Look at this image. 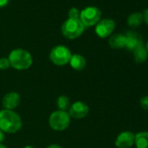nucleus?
<instances>
[{"label":"nucleus","mask_w":148,"mask_h":148,"mask_svg":"<svg viewBox=\"0 0 148 148\" xmlns=\"http://www.w3.org/2000/svg\"><path fill=\"white\" fill-rule=\"evenodd\" d=\"M135 135L132 132H122L116 138L115 145L118 148H130L133 145Z\"/></svg>","instance_id":"obj_9"},{"label":"nucleus","mask_w":148,"mask_h":148,"mask_svg":"<svg viewBox=\"0 0 148 148\" xmlns=\"http://www.w3.org/2000/svg\"><path fill=\"white\" fill-rule=\"evenodd\" d=\"M24 148H35V147H33V146H32V145H26V146H25Z\"/></svg>","instance_id":"obj_26"},{"label":"nucleus","mask_w":148,"mask_h":148,"mask_svg":"<svg viewBox=\"0 0 148 148\" xmlns=\"http://www.w3.org/2000/svg\"><path fill=\"white\" fill-rule=\"evenodd\" d=\"M109 45L113 49H122L125 45V36L123 34H113L108 40Z\"/></svg>","instance_id":"obj_12"},{"label":"nucleus","mask_w":148,"mask_h":148,"mask_svg":"<svg viewBox=\"0 0 148 148\" xmlns=\"http://www.w3.org/2000/svg\"><path fill=\"white\" fill-rule=\"evenodd\" d=\"M22 127V119L20 116L11 110L0 111V130L4 132L15 133Z\"/></svg>","instance_id":"obj_1"},{"label":"nucleus","mask_w":148,"mask_h":148,"mask_svg":"<svg viewBox=\"0 0 148 148\" xmlns=\"http://www.w3.org/2000/svg\"><path fill=\"white\" fill-rule=\"evenodd\" d=\"M46 148H62V147H60V146L58 145H49V146L46 147Z\"/></svg>","instance_id":"obj_24"},{"label":"nucleus","mask_w":148,"mask_h":148,"mask_svg":"<svg viewBox=\"0 0 148 148\" xmlns=\"http://www.w3.org/2000/svg\"><path fill=\"white\" fill-rule=\"evenodd\" d=\"M8 3H9V0H0V8L6 6Z\"/></svg>","instance_id":"obj_22"},{"label":"nucleus","mask_w":148,"mask_h":148,"mask_svg":"<svg viewBox=\"0 0 148 148\" xmlns=\"http://www.w3.org/2000/svg\"><path fill=\"white\" fill-rule=\"evenodd\" d=\"M115 25H116L115 22L112 19L110 18L100 19L99 22L96 25L95 32L101 38H108L114 31Z\"/></svg>","instance_id":"obj_7"},{"label":"nucleus","mask_w":148,"mask_h":148,"mask_svg":"<svg viewBox=\"0 0 148 148\" xmlns=\"http://www.w3.org/2000/svg\"><path fill=\"white\" fill-rule=\"evenodd\" d=\"M144 21L143 14L140 12H133L128 16L127 18V25L132 28L138 27Z\"/></svg>","instance_id":"obj_15"},{"label":"nucleus","mask_w":148,"mask_h":148,"mask_svg":"<svg viewBox=\"0 0 148 148\" xmlns=\"http://www.w3.org/2000/svg\"><path fill=\"white\" fill-rule=\"evenodd\" d=\"M133 58L134 61L137 64H142L144 63L148 57V52L145 49V47L142 45L140 46H138L136 50H134L133 51Z\"/></svg>","instance_id":"obj_14"},{"label":"nucleus","mask_w":148,"mask_h":148,"mask_svg":"<svg viewBox=\"0 0 148 148\" xmlns=\"http://www.w3.org/2000/svg\"><path fill=\"white\" fill-rule=\"evenodd\" d=\"M140 106L144 110L148 111V96H144L140 99Z\"/></svg>","instance_id":"obj_20"},{"label":"nucleus","mask_w":148,"mask_h":148,"mask_svg":"<svg viewBox=\"0 0 148 148\" xmlns=\"http://www.w3.org/2000/svg\"><path fill=\"white\" fill-rule=\"evenodd\" d=\"M5 139V134H4V132L0 130V143H2Z\"/></svg>","instance_id":"obj_23"},{"label":"nucleus","mask_w":148,"mask_h":148,"mask_svg":"<svg viewBox=\"0 0 148 148\" xmlns=\"http://www.w3.org/2000/svg\"><path fill=\"white\" fill-rule=\"evenodd\" d=\"M125 36V48H126L130 51H133L138 46L143 45L141 36L135 32H128Z\"/></svg>","instance_id":"obj_10"},{"label":"nucleus","mask_w":148,"mask_h":148,"mask_svg":"<svg viewBox=\"0 0 148 148\" xmlns=\"http://www.w3.org/2000/svg\"><path fill=\"white\" fill-rule=\"evenodd\" d=\"M101 12L98 7L88 6L83 9L79 14V19L85 28L96 25L101 19Z\"/></svg>","instance_id":"obj_4"},{"label":"nucleus","mask_w":148,"mask_h":148,"mask_svg":"<svg viewBox=\"0 0 148 148\" xmlns=\"http://www.w3.org/2000/svg\"><path fill=\"white\" fill-rule=\"evenodd\" d=\"M79 14L80 12L78 8L72 7L68 11V18H79Z\"/></svg>","instance_id":"obj_18"},{"label":"nucleus","mask_w":148,"mask_h":148,"mask_svg":"<svg viewBox=\"0 0 148 148\" xmlns=\"http://www.w3.org/2000/svg\"><path fill=\"white\" fill-rule=\"evenodd\" d=\"M0 148H7V147L5 145H4L2 143H0Z\"/></svg>","instance_id":"obj_25"},{"label":"nucleus","mask_w":148,"mask_h":148,"mask_svg":"<svg viewBox=\"0 0 148 148\" xmlns=\"http://www.w3.org/2000/svg\"><path fill=\"white\" fill-rule=\"evenodd\" d=\"M8 59L10 64L16 70H26L32 64V57L29 51L24 49H14L11 51Z\"/></svg>","instance_id":"obj_2"},{"label":"nucleus","mask_w":148,"mask_h":148,"mask_svg":"<svg viewBox=\"0 0 148 148\" xmlns=\"http://www.w3.org/2000/svg\"><path fill=\"white\" fill-rule=\"evenodd\" d=\"M85 29L79 18H67L61 26V32L68 39H75L83 34Z\"/></svg>","instance_id":"obj_3"},{"label":"nucleus","mask_w":148,"mask_h":148,"mask_svg":"<svg viewBox=\"0 0 148 148\" xmlns=\"http://www.w3.org/2000/svg\"><path fill=\"white\" fill-rule=\"evenodd\" d=\"M71 122V117L68 112L64 111H56L49 118V125L55 131H64L68 128Z\"/></svg>","instance_id":"obj_6"},{"label":"nucleus","mask_w":148,"mask_h":148,"mask_svg":"<svg viewBox=\"0 0 148 148\" xmlns=\"http://www.w3.org/2000/svg\"><path fill=\"white\" fill-rule=\"evenodd\" d=\"M57 105L59 109V111H64L65 112L67 109L70 108L71 103H70V99L68 97L62 95L60 97H58V99H57Z\"/></svg>","instance_id":"obj_17"},{"label":"nucleus","mask_w":148,"mask_h":148,"mask_svg":"<svg viewBox=\"0 0 148 148\" xmlns=\"http://www.w3.org/2000/svg\"><path fill=\"white\" fill-rule=\"evenodd\" d=\"M11 66L10 61L8 58H0V70H6Z\"/></svg>","instance_id":"obj_19"},{"label":"nucleus","mask_w":148,"mask_h":148,"mask_svg":"<svg viewBox=\"0 0 148 148\" xmlns=\"http://www.w3.org/2000/svg\"><path fill=\"white\" fill-rule=\"evenodd\" d=\"M71 51L64 45H57L50 52V59L51 61L58 66L65 65L69 64L70 59L71 58Z\"/></svg>","instance_id":"obj_5"},{"label":"nucleus","mask_w":148,"mask_h":148,"mask_svg":"<svg viewBox=\"0 0 148 148\" xmlns=\"http://www.w3.org/2000/svg\"><path fill=\"white\" fill-rule=\"evenodd\" d=\"M20 101H21L20 95L18 92H12L4 96L2 99V105L5 110L12 111L17 106H18V105L20 104Z\"/></svg>","instance_id":"obj_11"},{"label":"nucleus","mask_w":148,"mask_h":148,"mask_svg":"<svg viewBox=\"0 0 148 148\" xmlns=\"http://www.w3.org/2000/svg\"><path fill=\"white\" fill-rule=\"evenodd\" d=\"M69 64L74 70L82 71L86 65V60L80 54H73L71 55Z\"/></svg>","instance_id":"obj_13"},{"label":"nucleus","mask_w":148,"mask_h":148,"mask_svg":"<svg viewBox=\"0 0 148 148\" xmlns=\"http://www.w3.org/2000/svg\"><path fill=\"white\" fill-rule=\"evenodd\" d=\"M143 17H144V21H145V24L148 25V9H146V10L145 11Z\"/></svg>","instance_id":"obj_21"},{"label":"nucleus","mask_w":148,"mask_h":148,"mask_svg":"<svg viewBox=\"0 0 148 148\" xmlns=\"http://www.w3.org/2000/svg\"><path fill=\"white\" fill-rule=\"evenodd\" d=\"M89 112V107L86 103H83L81 101H78L73 103L70 108L68 114L71 118L76 119H80L87 116Z\"/></svg>","instance_id":"obj_8"},{"label":"nucleus","mask_w":148,"mask_h":148,"mask_svg":"<svg viewBox=\"0 0 148 148\" xmlns=\"http://www.w3.org/2000/svg\"><path fill=\"white\" fill-rule=\"evenodd\" d=\"M145 49H146V51H147V52H148V41H147V43H146V45H145Z\"/></svg>","instance_id":"obj_27"},{"label":"nucleus","mask_w":148,"mask_h":148,"mask_svg":"<svg viewBox=\"0 0 148 148\" xmlns=\"http://www.w3.org/2000/svg\"><path fill=\"white\" fill-rule=\"evenodd\" d=\"M134 144L137 148H148V132H140L135 135Z\"/></svg>","instance_id":"obj_16"}]
</instances>
